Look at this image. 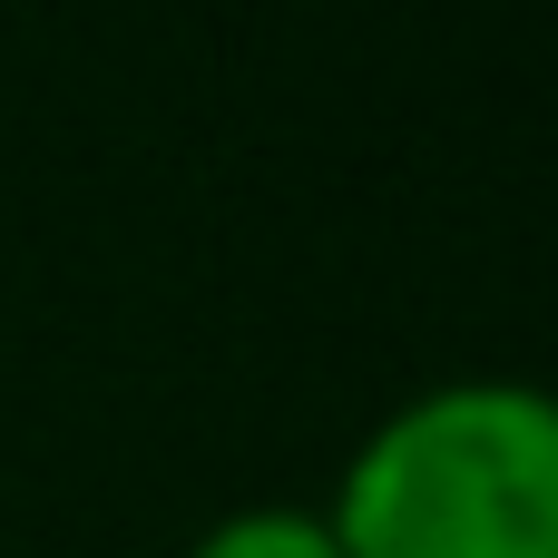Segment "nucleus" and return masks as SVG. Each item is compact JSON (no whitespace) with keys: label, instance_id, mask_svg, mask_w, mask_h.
<instances>
[{"label":"nucleus","instance_id":"2","mask_svg":"<svg viewBox=\"0 0 558 558\" xmlns=\"http://www.w3.org/2000/svg\"><path fill=\"white\" fill-rule=\"evenodd\" d=\"M186 558H343V539L324 530V510H294V500H255V510H226L206 520Z\"/></svg>","mask_w":558,"mask_h":558},{"label":"nucleus","instance_id":"1","mask_svg":"<svg viewBox=\"0 0 558 558\" xmlns=\"http://www.w3.org/2000/svg\"><path fill=\"white\" fill-rule=\"evenodd\" d=\"M324 530L343 558H558V392L530 373H461L392 402Z\"/></svg>","mask_w":558,"mask_h":558}]
</instances>
